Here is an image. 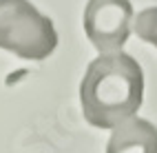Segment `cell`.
<instances>
[{"label":"cell","instance_id":"7a4b0ae2","mask_svg":"<svg viewBox=\"0 0 157 153\" xmlns=\"http://www.w3.org/2000/svg\"><path fill=\"white\" fill-rule=\"evenodd\" d=\"M56 47L58 33L51 18L29 0H0V49L25 60H44Z\"/></svg>","mask_w":157,"mask_h":153},{"label":"cell","instance_id":"5b68a950","mask_svg":"<svg viewBox=\"0 0 157 153\" xmlns=\"http://www.w3.org/2000/svg\"><path fill=\"white\" fill-rule=\"evenodd\" d=\"M133 31L144 42H151L157 47V7H148L137 14V18L133 22Z\"/></svg>","mask_w":157,"mask_h":153},{"label":"cell","instance_id":"6da1fadb","mask_svg":"<svg viewBox=\"0 0 157 153\" xmlns=\"http://www.w3.org/2000/svg\"><path fill=\"white\" fill-rule=\"evenodd\" d=\"M144 73L133 56L124 51L102 53L86 67L80 84L82 113L98 129H115L142 107Z\"/></svg>","mask_w":157,"mask_h":153},{"label":"cell","instance_id":"277c9868","mask_svg":"<svg viewBox=\"0 0 157 153\" xmlns=\"http://www.w3.org/2000/svg\"><path fill=\"white\" fill-rule=\"evenodd\" d=\"M106 153H157V127L142 118H128L113 129Z\"/></svg>","mask_w":157,"mask_h":153},{"label":"cell","instance_id":"3957f363","mask_svg":"<svg viewBox=\"0 0 157 153\" xmlns=\"http://www.w3.org/2000/svg\"><path fill=\"white\" fill-rule=\"evenodd\" d=\"M133 5L128 0H89L84 31L100 53L120 51L131 36Z\"/></svg>","mask_w":157,"mask_h":153}]
</instances>
